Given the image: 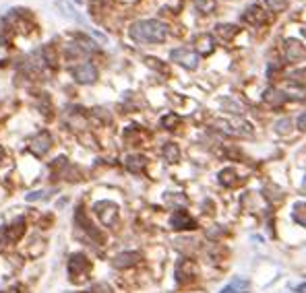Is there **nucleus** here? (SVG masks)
Returning a JSON list of instances; mask_svg holds the SVG:
<instances>
[{"mask_svg": "<svg viewBox=\"0 0 306 293\" xmlns=\"http://www.w3.org/2000/svg\"><path fill=\"white\" fill-rule=\"evenodd\" d=\"M164 159H166L168 163H176V161L180 159V149H178V145L168 143V145L164 147Z\"/></svg>", "mask_w": 306, "mask_h": 293, "instance_id": "15", "label": "nucleus"}, {"mask_svg": "<svg viewBox=\"0 0 306 293\" xmlns=\"http://www.w3.org/2000/svg\"><path fill=\"white\" fill-rule=\"evenodd\" d=\"M296 124H298V128H300V130H306V111H304V114H300V116H298Z\"/></svg>", "mask_w": 306, "mask_h": 293, "instance_id": "26", "label": "nucleus"}, {"mask_svg": "<svg viewBox=\"0 0 306 293\" xmlns=\"http://www.w3.org/2000/svg\"><path fill=\"white\" fill-rule=\"evenodd\" d=\"M141 260V254H137V252H122V254H118L116 258H114V266L116 268H128V266H133V264H137Z\"/></svg>", "mask_w": 306, "mask_h": 293, "instance_id": "10", "label": "nucleus"}, {"mask_svg": "<svg viewBox=\"0 0 306 293\" xmlns=\"http://www.w3.org/2000/svg\"><path fill=\"white\" fill-rule=\"evenodd\" d=\"M97 291H101V293H112V291H110V287H106V285H99V287H97Z\"/></svg>", "mask_w": 306, "mask_h": 293, "instance_id": "29", "label": "nucleus"}, {"mask_svg": "<svg viewBox=\"0 0 306 293\" xmlns=\"http://www.w3.org/2000/svg\"><path fill=\"white\" fill-rule=\"evenodd\" d=\"M259 13H261V9H259L257 5H252V7H248V9H246V13H244V21H254V19H259V21H263V17H261Z\"/></svg>", "mask_w": 306, "mask_h": 293, "instance_id": "21", "label": "nucleus"}, {"mask_svg": "<svg viewBox=\"0 0 306 293\" xmlns=\"http://www.w3.org/2000/svg\"><path fill=\"white\" fill-rule=\"evenodd\" d=\"M50 147H52V139H50L48 132H39L37 137L31 141V151H33V155H37V157L46 155V153L50 151Z\"/></svg>", "mask_w": 306, "mask_h": 293, "instance_id": "7", "label": "nucleus"}, {"mask_svg": "<svg viewBox=\"0 0 306 293\" xmlns=\"http://www.w3.org/2000/svg\"><path fill=\"white\" fill-rule=\"evenodd\" d=\"M199 41H201V50L203 52H211L213 50V41H211V37H199Z\"/></svg>", "mask_w": 306, "mask_h": 293, "instance_id": "24", "label": "nucleus"}, {"mask_svg": "<svg viewBox=\"0 0 306 293\" xmlns=\"http://www.w3.org/2000/svg\"><path fill=\"white\" fill-rule=\"evenodd\" d=\"M286 54H288L290 62H298V60L306 58V48L298 39H286Z\"/></svg>", "mask_w": 306, "mask_h": 293, "instance_id": "9", "label": "nucleus"}, {"mask_svg": "<svg viewBox=\"0 0 306 293\" xmlns=\"http://www.w3.org/2000/svg\"><path fill=\"white\" fill-rule=\"evenodd\" d=\"M37 198H43V192H33L27 196V200H37Z\"/></svg>", "mask_w": 306, "mask_h": 293, "instance_id": "27", "label": "nucleus"}, {"mask_svg": "<svg viewBox=\"0 0 306 293\" xmlns=\"http://www.w3.org/2000/svg\"><path fill=\"white\" fill-rule=\"evenodd\" d=\"M130 37L139 43H162L168 37V27L162 21L156 19H143L130 25Z\"/></svg>", "mask_w": 306, "mask_h": 293, "instance_id": "1", "label": "nucleus"}, {"mask_svg": "<svg viewBox=\"0 0 306 293\" xmlns=\"http://www.w3.org/2000/svg\"><path fill=\"white\" fill-rule=\"evenodd\" d=\"M215 29H217V35H220L224 41L232 39V37L238 33V27H236V25H217Z\"/></svg>", "mask_w": 306, "mask_h": 293, "instance_id": "17", "label": "nucleus"}, {"mask_svg": "<svg viewBox=\"0 0 306 293\" xmlns=\"http://www.w3.org/2000/svg\"><path fill=\"white\" fill-rule=\"evenodd\" d=\"M220 182H222L224 186H228V188L236 186V184H238V173H236V169H234V167L222 169V171H220Z\"/></svg>", "mask_w": 306, "mask_h": 293, "instance_id": "14", "label": "nucleus"}, {"mask_svg": "<svg viewBox=\"0 0 306 293\" xmlns=\"http://www.w3.org/2000/svg\"><path fill=\"white\" fill-rule=\"evenodd\" d=\"M178 124H180V118H178L176 114H168V116L162 120V126L168 128V130H172L174 126H178Z\"/></svg>", "mask_w": 306, "mask_h": 293, "instance_id": "20", "label": "nucleus"}, {"mask_svg": "<svg viewBox=\"0 0 306 293\" xmlns=\"http://www.w3.org/2000/svg\"><path fill=\"white\" fill-rule=\"evenodd\" d=\"M263 97H265L267 103H271V105H275V107H277V105H283V103L290 99L283 91H279V89H267Z\"/></svg>", "mask_w": 306, "mask_h": 293, "instance_id": "12", "label": "nucleus"}, {"mask_svg": "<svg viewBox=\"0 0 306 293\" xmlns=\"http://www.w3.org/2000/svg\"><path fill=\"white\" fill-rule=\"evenodd\" d=\"M3 157H5V151H3V147H0V161H3Z\"/></svg>", "mask_w": 306, "mask_h": 293, "instance_id": "30", "label": "nucleus"}, {"mask_svg": "<svg viewBox=\"0 0 306 293\" xmlns=\"http://www.w3.org/2000/svg\"><path fill=\"white\" fill-rule=\"evenodd\" d=\"M304 35H306V29H304Z\"/></svg>", "mask_w": 306, "mask_h": 293, "instance_id": "32", "label": "nucleus"}, {"mask_svg": "<svg viewBox=\"0 0 306 293\" xmlns=\"http://www.w3.org/2000/svg\"><path fill=\"white\" fill-rule=\"evenodd\" d=\"M124 165H126V169H128V171L139 173V171H143V169H145L147 161H145V157H141V155H130V157H126Z\"/></svg>", "mask_w": 306, "mask_h": 293, "instance_id": "13", "label": "nucleus"}, {"mask_svg": "<svg viewBox=\"0 0 306 293\" xmlns=\"http://www.w3.org/2000/svg\"><path fill=\"white\" fill-rule=\"evenodd\" d=\"M91 268V262L87 260L85 254H73L71 260H69V275L73 281H83L85 275L89 273Z\"/></svg>", "mask_w": 306, "mask_h": 293, "instance_id": "3", "label": "nucleus"}, {"mask_svg": "<svg viewBox=\"0 0 306 293\" xmlns=\"http://www.w3.org/2000/svg\"><path fill=\"white\" fill-rule=\"evenodd\" d=\"M296 291H298V293H306V283H300V285L296 287Z\"/></svg>", "mask_w": 306, "mask_h": 293, "instance_id": "28", "label": "nucleus"}, {"mask_svg": "<svg viewBox=\"0 0 306 293\" xmlns=\"http://www.w3.org/2000/svg\"><path fill=\"white\" fill-rule=\"evenodd\" d=\"M265 5L271 13H281L288 9V0H265Z\"/></svg>", "mask_w": 306, "mask_h": 293, "instance_id": "18", "label": "nucleus"}, {"mask_svg": "<svg viewBox=\"0 0 306 293\" xmlns=\"http://www.w3.org/2000/svg\"><path fill=\"white\" fill-rule=\"evenodd\" d=\"M170 58H172V62L184 66V69H188V71H194L196 66H199V54H196L194 50H190V48H176V50H172Z\"/></svg>", "mask_w": 306, "mask_h": 293, "instance_id": "2", "label": "nucleus"}, {"mask_svg": "<svg viewBox=\"0 0 306 293\" xmlns=\"http://www.w3.org/2000/svg\"><path fill=\"white\" fill-rule=\"evenodd\" d=\"M170 223H172L174 229H196V221H194L186 211H182V209L174 211Z\"/></svg>", "mask_w": 306, "mask_h": 293, "instance_id": "6", "label": "nucleus"}, {"mask_svg": "<svg viewBox=\"0 0 306 293\" xmlns=\"http://www.w3.org/2000/svg\"><path fill=\"white\" fill-rule=\"evenodd\" d=\"M275 130H277L279 134H286V132H290V130H292V120H290V118H283V120H279V122L275 124Z\"/></svg>", "mask_w": 306, "mask_h": 293, "instance_id": "22", "label": "nucleus"}, {"mask_svg": "<svg viewBox=\"0 0 306 293\" xmlns=\"http://www.w3.org/2000/svg\"><path fill=\"white\" fill-rule=\"evenodd\" d=\"M95 213L99 215L104 225H114V221L118 217V207L114 205V202L104 200V202H97V205H95Z\"/></svg>", "mask_w": 306, "mask_h": 293, "instance_id": "5", "label": "nucleus"}, {"mask_svg": "<svg viewBox=\"0 0 306 293\" xmlns=\"http://www.w3.org/2000/svg\"><path fill=\"white\" fill-rule=\"evenodd\" d=\"M292 217H294L296 223H300V225L306 227V202H298V205H294Z\"/></svg>", "mask_w": 306, "mask_h": 293, "instance_id": "16", "label": "nucleus"}, {"mask_svg": "<svg viewBox=\"0 0 306 293\" xmlns=\"http://www.w3.org/2000/svg\"><path fill=\"white\" fill-rule=\"evenodd\" d=\"M196 275H199V268H196V264H194V262H190V260L180 262V264H178V268H176V277H178V281H180V283L192 281Z\"/></svg>", "mask_w": 306, "mask_h": 293, "instance_id": "8", "label": "nucleus"}, {"mask_svg": "<svg viewBox=\"0 0 306 293\" xmlns=\"http://www.w3.org/2000/svg\"><path fill=\"white\" fill-rule=\"evenodd\" d=\"M220 293H250V283L246 281V279H240V277H236L230 285H226Z\"/></svg>", "mask_w": 306, "mask_h": 293, "instance_id": "11", "label": "nucleus"}, {"mask_svg": "<svg viewBox=\"0 0 306 293\" xmlns=\"http://www.w3.org/2000/svg\"><path fill=\"white\" fill-rule=\"evenodd\" d=\"M194 5L199 7V9H203L205 13H207V11H213V9H215V5H213V3H205V0H194Z\"/></svg>", "mask_w": 306, "mask_h": 293, "instance_id": "25", "label": "nucleus"}, {"mask_svg": "<svg viewBox=\"0 0 306 293\" xmlns=\"http://www.w3.org/2000/svg\"><path fill=\"white\" fill-rule=\"evenodd\" d=\"M56 5L62 9V15H67V17H71V19H77V21H81V17H77V15H75V11H73L69 5H64L62 0H56Z\"/></svg>", "mask_w": 306, "mask_h": 293, "instance_id": "23", "label": "nucleus"}, {"mask_svg": "<svg viewBox=\"0 0 306 293\" xmlns=\"http://www.w3.org/2000/svg\"><path fill=\"white\" fill-rule=\"evenodd\" d=\"M222 107H224L226 111H232V114H242V111H244L242 105L236 103V101H232V99H226V101L222 103Z\"/></svg>", "mask_w": 306, "mask_h": 293, "instance_id": "19", "label": "nucleus"}, {"mask_svg": "<svg viewBox=\"0 0 306 293\" xmlns=\"http://www.w3.org/2000/svg\"><path fill=\"white\" fill-rule=\"evenodd\" d=\"M73 77H75V81H77V83L89 85V83H93V81L97 79V69H95L93 64L85 62V64L75 66V69H73Z\"/></svg>", "mask_w": 306, "mask_h": 293, "instance_id": "4", "label": "nucleus"}, {"mask_svg": "<svg viewBox=\"0 0 306 293\" xmlns=\"http://www.w3.org/2000/svg\"><path fill=\"white\" fill-rule=\"evenodd\" d=\"M75 3H77V5H81V3H83V0H75Z\"/></svg>", "mask_w": 306, "mask_h": 293, "instance_id": "31", "label": "nucleus"}]
</instances>
